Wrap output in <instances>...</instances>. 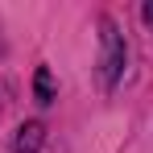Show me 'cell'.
Masks as SVG:
<instances>
[{
    "instance_id": "obj_1",
    "label": "cell",
    "mask_w": 153,
    "mask_h": 153,
    "mask_svg": "<svg viewBox=\"0 0 153 153\" xmlns=\"http://www.w3.org/2000/svg\"><path fill=\"white\" fill-rule=\"evenodd\" d=\"M124 71V42H120V33L112 21H103V54H100V83L112 91L116 87V79Z\"/></svg>"
},
{
    "instance_id": "obj_2",
    "label": "cell",
    "mask_w": 153,
    "mask_h": 153,
    "mask_svg": "<svg viewBox=\"0 0 153 153\" xmlns=\"http://www.w3.org/2000/svg\"><path fill=\"white\" fill-rule=\"evenodd\" d=\"M42 141H46V128L37 124V120H29V124H21V132H17L13 153H37V149H42Z\"/></svg>"
},
{
    "instance_id": "obj_3",
    "label": "cell",
    "mask_w": 153,
    "mask_h": 153,
    "mask_svg": "<svg viewBox=\"0 0 153 153\" xmlns=\"http://www.w3.org/2000/svg\"><path fill=\"white\" fill-rule=\"evenodd\" d=\"M33 91H37V100L50 103L54 100V79H50V66H37V75H33Z\"/></svg>"
},
{
    "instance_id": "obj_4",
    "label": "cell",
    "mask_w": 153,
    "mask_h": 153,
    "mask_svg": "<svg viewBox=\"0 0 153 153\" xmlns=\"http://www.w3.org/2000/svg\"><path fill=\"white\" fill-rule=\"evenodd\" d=\"M145 21H149V25H153V0H149V4H145Z\"/></svg>"
}]
</instances>
